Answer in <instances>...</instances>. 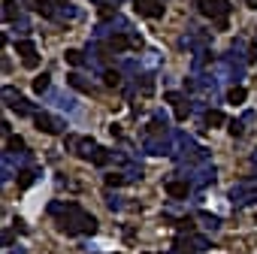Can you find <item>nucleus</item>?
I'll list each match as a JSON object with an SVG mask.
<instances>
[{"mask_svg":"<svg viewBox=\"0 0 257 254\" xmlns=\"http://www.w3.org/2000/svg\"><path fill=\"white\" fill-rule=\"evenodd\" d=\"M49 215L58 221V230L67 236H94L97 233V218L91 212H85L79 203L55 200V203H49Z\"/></svg>","mask_w":257,"mask_h":254,"instance_id":"obj_1","label":"nucleus"},{"mask_svg":"<svg viewBox=\"0 0 257 254\" xmlns=\"http://www.w3.org/2000/svg\"><path fill=\"white\" fill-rule=\"evenodd\" d=\"M127 182H131V179H127V173H109L106 176V185L109 188H118V185H127Z\"/></svg>","mask_w":257,"mask_h":254,"instance_id":"obj_18","label":"nucleus"},{"mask_svg":"<svg viewBox=\"0 0 257 254\" xmlns=\"http://www.w3.org/2000/svg\"><path fill=\"white\" fill-rule=\"evenodd\" d=\"M4 19H7L10 25H13L16 19H22V16H19V10H16V0H7V4H4Z\"/></svg>","mask_w":257,"mask_h":254,"instance_id":"obj_17","label":"nucleus"},{"mask_svg":"<svg viewBox=\"0 0 257 254\" xmlns=\"http://www.w3.org/2000/svg\"><path fill=\"white\" fill-rule=\"evenodd\" d=\"M191 109H194V106H188V100H179V103H176V118L185 121V118L191 115Z\"/></svg>","mask_w":257,"mask_h":254,"instance_id":"obj_22","label":"nucleus"},{"mask_svg":"<svg viewBox=\"0 0 257 254\" xmlns=\"http://www.w3.org/2000/svg\"><path fill=\"white\" fill-rule=\"evenodd\" d=\"M206 124H209V127H221V124H227V118H224L221 109H209V112H206Z\"/></svg>","mask_w":257,"mask_h":254,"instance_id":"obj_14","label":"nucleus"},{"mask_svg":"<svg viewBox=\"0 0 257 254\" xmlns=\"http://www.w3.org/2000/svg\"><path fill=\"white\" fill-rule=\"evenodd\" d=\"M16 55H22V61H25V67H28V70H37V67H40L37 46H34L31 40H19V43H16Z\"/></svg>","mask_w":257,"mask_h":254,"instance_id":"obj_4","label":"nucleus"},{"mask_svg":"<svg viewBox=\"0 0 257 254\" xmlns=\"http://www.w3.org/2000/svg\"><path fill=\"white\" fill-rule=\"evenodd\" d=\"M134 10L146 19H161L164 16V0H134Z\"/></svg>","mask_w":257,"mask_h":254,"instance_id":"obj_6","label":"nucleus"},{"mask_svg":"<svg viewBox=\"0 0 257 254\" xmlns=\"http://www.w3.org/2000/svg\"><path fill=\"white\" fill-rule=\"evenodd\" d=\"M67 85H70V88H76V91L94 94V85H91V82H88V79H85L82 73H70V76H67Z\"/></svg>","mask_w":257,"mask_h":254,"instance_id":"obj_9","label":"nucleus"},{"mask_svg":"<svg viewBox=\"0 0 257 254\" xmlns=\"http://www.w3.org/2000/svg\"><path fill=\"white\" fill-rule=\"evenodd\" d=\"M103 79H106V85H109V88L121 85V73H115V70H106V73H103Z\"/></svg>","mask_w":257,"mask_h":254,"instance_id":"obj_24","label":"nucleus"},{"mask_svg":"<svg viewBox=\"0 0 257 254\" xmlns=\"http://www.w3.org/2000/svg\"><path fill=\"white\" fill-rule=\"evenodd\" d=\"M52 100H55V106H61V109H67V112H76V97L67 94V91H55Z\"/></svg>","mask_w":257,"mask_h":254,"instance_id":"obj_10","label":"nucleus"},{"mask_svg":"<svg viewBox=\"0 0 257 254\" xmlns=\"http://www.w3.org/2000/svg\"><path fill=\"white\" fill-rule=\"evenodd\" d=\"M209 61H212V52H206V49H203V52H197V58H194V70L200 73V70H203Z\"/></svg>","mask_w":257,"mask_h":254,"instance_id":"obj_21","label":"nucleus"},{"mask_svg":"<svg viewBox=\"0 0 257 254\" xmlns=\"http://www.w3.org/2000/svg\"><path fill=\"white\" fill-rule=\"evenodd\" d=\"M245 97H248V91H245L242 85H233V88L227 91V103H233V106H242Z\"/></svg>","mask_w":257,"mask_h":254,"instance_id":"obj_11","label":"nucleus"},{"mask_svg":"<svg viewBox=\"0 0 257 254\" xmlns=\"http://www.w3.org/2000/svg\"><path fill=\"white\" fill-rule=\"evenodd\" d=\"M200 221H203V227H206V230H212V233H218V230H221V218H218V215L200 212Z\"/></svg>","mask_w":257,"mask_h":254,"instance_id":"obj_13","label":"nucleus"},{"mask_svg":"<svg viewBox=\"0 0 257 254\" xmlns=\"http://www.w3.org/2000/svg\"><path fill=\"white\" fill-rule=\"evenodd\" d=\"M49 88H52V79H49V76H46V73H43V76H37V79H34V91H37V94H46V91H49Z\"/></svg>","mask_w":257,"mask_h":254,"instance_id":"obj_19","label":"nucleus"},{"mask_svg":"<svg viewBox=\"0 0 257 254\" xmlns=\"http://www.w3.org/2000/svg\"><path fill=\"white\" fill-rule=\"evenodd\" d=\"M191 182H194L197 188H206L209 182H215V167H212L209 161H203V167L194 173V179H191Z\"/></svg>","mask_w":257,"mask_h":254,"instance_id":"obj_8","label":"nucleus"},{"mask_svg":"<svg viewBox=\"0 0 257 254\" xmlns=\"http://www.w3.org/2000/svg\"><path fill=\"white\" fill-rule=\"evenodd\" d=\"M257 200V191L248 185V182H239L233 191H230V203L233 206H248V203H254Z\"/></svg>","mask_w":257,"mask_h":254,"instance_id":"obj_5","label":"nucleus"},{"mask_svg":"<svg viewBox=\"0 0 257 254\" xmlns=\"http://www.w3.org/2000/svg\"><path fill=\"white\" fill-rule=\"evenodd\" d=\"M7 254H28L25 248H13V251H7Z\"/></svg>","mask_w":257,"mask_h":254,"instance_id":"obj_32","label":"nucleus"},{"mask_svg":"<svg viewBox=\"0 0 257 254\" xmlns=\"http://www.w3.org/2000/svg\"><path fill=\"white\" fill-rule=\"evenodd\" d=\"M245 61H248V64H254V61H257V46H251V49H248V55H245Z\"/></svg>","mask_w":257,"mask_h":254,"instance_id":"obj_29","label":"nucleus"},{"mask_svg":"<svg viewBox=\"0 0 257 254\" xmlns=\"http://www.w3.org/2000/svg\"><path fill=\"white\" fill-rule=\"evenodd\" d=\"M64 61H67V64H73V67H82V64H88V58H85L79 49H67V52H64Z\"/></svg>","mask_w":257,"mask_h":254,"instance_id":"obj_12","label":"nucleus"},{"mask_svg":"<svg viewBox=\"0 0 257 254\" xmlns=\"http://www.w3.org/2000/svg\"><path fill=\"white\" fill-rule=\"evenodd\" d=\"M25 7H31V10H37V13H40V7H43V0H25Z\"/></svg>","mask_w":257,"mask_h":254,"instance_id":"obj_30","label":"nucleus"},{"mask_svg":"<svg viewBox=\"0 0 257 254\" xmlns=\"http://www.w3.org/2000/svg\"><path fill=\"white\" fill-rule=\"evenodd\" d=\"M188 191H191V179H173V182H167V194L173 200H185Z\"/></svg>","mask_w":257,"mask_h":254,"instance_id":"obj_7","label":"nucleus"},{"mask_svg":"<svg viewBox=\"0 0 257 254\" xmlns=\"http://www.w3.org/2000/svg\"><path fill=\"white\" fill-rule=\"evenodd\" d=\"M76 16H79L76 7H70V4L67 7H58V19H76Z\"/></svg>","mask_w":257,"mask_h":254,"instance_id":"obj_25","label":"nucleus"},{"mask_svg":"<svg viewBox=\"0 0 257 254\" xmlns=\"http://www.w3.org/2000/svg\"><path fill=\"white\" fill-rule=\"evenodd\" d=\"M227 131H230L233 137H242V121H230V127H227Z\"/></svg>","mask_w":257,"mask_h":254,"instance_id":"obj_28","label":"nucleus"},{"mask_svg":"<svg viewBox=\"0 0 257 254\" xmlns=\"http://www.w3.org/2000/svg\"><path fill=\"white\" fill-rule=\"evenodd\" d=\"M155 91V82H152V76H143V94H152Z\"/></svg>","mask_w":257,"mask_h":254,"instance_id":"obj_27","label":"nucleus"},{"mask_svg":"<svg viewBox=\"0 0 257 254\" xmlns=\"http://www.w3.org/2000/svg\"><path fill=\"white\" fill-rule=\"evenodd\" d=\"M37 182V173L34 170H19V188H31Z\"/></svg>","mask_w":257,"mask_h":254,"instance_id":"obj_16","label":"nucleus"},{"mask_svg":"<svg viewBox=\"0 0 257 254\" xmlns=\"http://www.w3.org/2000/svg\"><path fill=\"white\" fill-rule=\"evenodd\" d=\"M52 4H55V7H67V0H52Z\"/></svg>","mask_w":257,"mask_h":254,"instance_id":"obj_33","label":"nucleus"},{"mask_svg":"<svg viewBox=\"0 0 257 254\" xmlns=\"http://www.w3.org/2000/svg\"><path fill=\"white\" fill-rule=\"evenodd\" d=\"M4 245H7V248L13 245V230H4Z\"/></svg>","mask_w":257,"mask_h":254,"instance_id":"obj_31","label":"nucleus"},{"mask_svg":"<svg viewBox=\"0 0 257 254\" xmlns=\"http://www.w3.org/2000/svg\"><path fill=\"white\" fill-rule=\"evenodd\" d=\"M106 206H109L112 212H121V209H124V203H121L118 194H106Z\"/></svg>","mask_w":257,"mask_h":254,"instance_id":"obj_23","label":"nucleus"},{"mask_svg":"<svg viewBox=\"0 0 257 254\" xmlns=\"http://www.w3.org/2000/svg\"><path fill=\"white\" fill-rule=\"evenodd\" d=\"M34 121H37V127L43 134H49V137H58V134H64V121L61 118H55V115H49V112H37L34 115Z\"/></svg>","mask_w":257,"mask_h":254,"instance_id":"obj_3","label":"nucleus"},{"mask_svg":"<svg viewBox=\"0 0 257 254\" xmlns=\"http://www.w3.org/2000/svg\"><path fill=\"white\" fill-rule=\"evenodd\" d=\"M13 28H16L19 34H31V22H28L25 16H22V19H16V22H13Z\"/></svg>","mask_w":257,"mask_h":254,"instance_id":"obj_26","label":"nucleus"},{"mask_svg":"<svg viewBox=\"0 0 257 254\" xmlns=\"http://www.w3.org/2000/svg\"><path fill=\"white\" fill-rule=\"evenodd\" d=\"M197 7H200V13H203L206 19L215 22L218 31H227V16L233 13L230 0H197Z\"/></svg>","mask_w":257,"mask_h":254,"instance_id":"obj_2","label":"nucleus"},{"mask_svg":"<svg viewBox=\"0 0 257 254\" xmlns=\"http://www.w3.org/2000/svg\"><path fill=\"white\" fill-rule=\"evenodd\" d=\"M7 152H10V155H16V152H25V140L10 134V140H7Z\"/></svg>","mask_w":257,"mask_h":254,"instance_id":"obj_20","label":"nucleus"},{"mask_svg":"<svg viewBox=\"0 0 257 254\" xmlns=\"http://www.w3.org/2000/svg\"><path fill=\"white\" fill-rule=\"evenodd\" d=\"M248 7H251V10H257V0H248Z\"/></svg>","mask_w":257,"mask_h":254,"instance_id":"obj_34","label":"nucleus"},{"mask_svg":"<svg viewBox=\"0 0 257 254\" xmlns=\"http://www.w3.org/2000/svg\"><path fill=\"white\" fill-rule=\"evenodd\" d=\"M170 254H182V251H179V248H173V251H170Z\"/></svg>","mask_w":257,"mask_h":254,"instance_id":"obj_36","label":"nucleus"},{"mask_svg":"<svg viewBox=\"0 0 257 254\" xmlns=\"http://www.w3.org/2000/svg\"><path fill=\"white\" fill-rule=\"evenodd\" d=\"M143 254H152V251H143Z\"/></svg>","mask_w":257,"mask_h":254,"instance_id":"obj_37","label":"nucleus"},{"mask_svg":"<svg viewBox=\"0 0 257 254\" xmlns=\"http://www.w3.org/2000/svg\"><path fill=\"white\" fill-rule=\"evenodd\" d=\"M251 161H254V167H257V152H254V155H251Z\"/></svg>","mask_w":257,"mask_h":254,"instance_id":"obj_35","label":"nucleus"},{"mask_svg":"<svg viewBox=\"0 0 257 254\" xmlns=\"http://www.w3.org/2000/svg\"><path fill=\"white\" fill-rule=\"evenodd\" d=\"M112 158H115V155H109L106 149H100V146H97V152H94V158H91V164H97V167H106V164H109Z\"/></svg>","mask_w":257,"mask_h":254,"instance_id":"obj_15","label":"nucleus"}]
</instances>
